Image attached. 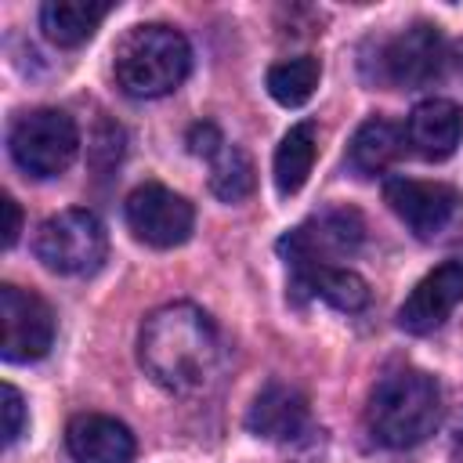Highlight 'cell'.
<instances>
[{
	"label": "cell",
	"mask_w": 463,
	"mask_h": 463,
	"mask_svg": "<svg viewBox=\"0 0 463 463\" xmlns=\"http://www.w3.org/2000/svg\"><path fill=\"white\" fill-rule=\"evenodd\" d=\"M0 206H4V217H7V224H4V246H14L18 242V232H22V210H18V203L11 195H4Z\"/></svg>",
	"instance_id": "cell-23"
},
{
	"label": "cell",
	"mask_w": 463,
	"mask_h": 463,
	"mask_svg": "<svg viewBox=\"0 0 463 463\" xmlns=\"http://www.w3.org/2000/svg\"><path fill=\"white\" fill-rule=\"evenodd\" d=\"M188 65H192L188 40L163 22L127 29L112 51L116 83L130 98H163L177 90L188 76Z\"/></svg>",
	"instance_id": "cell-3"
},
{
	"label": "cell",
	"mask_w": 463,
	"mask_h": 463,
	"mask_svg": "<svg viewBox=\"0 0 463 463\" xmlns=\"http://www.w3.org/2000/svg\"><path fill=\"white\" fill-rule=\"evenodd\" d=\"M188 148H192V156L213 159V156L224 148V137H221V130H217L213 123H195V127L188 130Z\"/></svg>",
	"instance_id": "cell-22"
},
{
	"label": "cell",
	"mask_w": 463,
	"mask_h": 463,
	"mask_svg": "<svg viewBox=\"0 0 463 463\" xmlns=\"http://www.w3.org/2000/svg\"><path fill=\"white\" fill-rule=\"evenodd\" d=\"M459 300H463V260H445L412 286V293L398 307V326L405 333H430L456 311Z\"/></svg>",
	"instance_id": "cell-11"
},
{
	"label": "cell",
	"mask_w": 463,
	"mask_h": 463,
	"mask_svg": "<svg viewBox=\"0 0 463 463\" xmlns=\"http://www.w3.org/2000/svg\"><path fill=\"white\" fill-rule=\"evenodd\" d=\"M109 11V0H47L40 7V29L58 47H80L94 36Z\"/></svg>",
	"instance_id": "cell-16"
},
{
	"label": "cell",
	"mask_w": 463,
	"mask_h": 463,
	"mask_svg": "<svg viewBox=\"0 0 463 463\" xmlns=\"http://www.w3.org/2000/svg\"><path fill=\"white\" fill-rule=\"evenodd\" d=\"M405 137L423 159H449L463 141V109L449 98H427L409 112Z\"/></svg>",
	"instance_id": "cell-14"
},
{
	"label": "cell",
	"mask_w": 463,
	"mask_h": 463,
	"mask_svg": "<svg viewBox=\"0 0 463 463\" xmlns=\"http://www.w3.org/2000/svg\"><path fill=\"white\" fill-rule=\"evenodd\" d=\"M293 271V286L307 289L311 297H322L329 307L336 311H362L369 304V286L362 275L326 264V260H304V264H289Z\"/></svg>",
	"instance_id": "cell-15"
},
{
	"label": "cell",
	"mask_w": 463,
	"mask_h": 463,
	"mask_svg": "<svg viewBox=\"0 0 463 463\" xmlns=\"http://www.w3.org/2000/svg\"><path fill=\"white\" fill-rule=\"evenodd\" d=\"M318 156V137H315V123H297L282 134L279 148H275V188L279 195H297L315 166Z\"/></svg>",
	"instance_id": "cell-18"
},
{
	"label": "cell",
	"mask_w": 463,
	"mask_h": 463,
	"mask_svg": "<svg viewBox=\"0 0 463 463\" xmlns=\"http://www.w3.org/2000/svg\"><path fill=\"white\" fill-rule=\"evenodd\" d=\"M318 76H322V69H318V58H311V54L275 61V65L268 69V94H271L279 105L297 109V105H304V101L315 94Z\"/></svg>",
	"instance_id": "cell-19"
},
{
	"label": "cell",
	"mask_w": 463,
	"mask_h": 463,
	"mask_svg": "<svg viewBox=\"0 0 463 463\" xmlns=\"http://www.w3.org/2000/svg\"><path fill=\"white\" fill-rule=\"evenodd\" d=\"M383 199L394 210V217L416 235V239H434L449 228V221L459 210V192L441 181H416V177H387L383 181Z\"/></svg>",
	"instance_id": "cell-9"
},
{
	"label": "cell",
	"mask_w": 463,
	"mask_h": 463,
	"mask_svg": "<svg viewBox=\"0 0 463 463\" xmlns=\"http://www.w3.org/2000/svg\"><path fill=\"white\" fill-rule=\"evenodd\" d=\"M7 148L22 174L43 181V177H58L76 159L80 130L76 119L61 109H33L11 123Z\"/></svg>",
	"instance_id": "cell-4"
},
{
	"label": "cell",
	"mask_w": 463,
	"mask_h": 463,
	"mask_svg": "<svg viewBox=\"0 0 463 463\" xmlns=\"http://www.w3.org/2000/svg\"><path fill=\"white\" fill-rule=\"evenodd\" d=\"M137 358L159 387L192 394L203 391L221 365V333L203 307L166 304L145 318Z\"/></svg>",
	"instance_id": "cell-1"
},
{
	"label": "cell",
	"mask_w": 463,
	"mask_h": 463,
	"mask_svg": "<svg viewBox=\"0 0 463 463\" xmlns=\"http://www.w3.org/2000/svg\"><path fill=\"white\" fill-rule=\"evenodd\" d=\"M362 235H365V224H362L358 210L333 206V210L315 213L300 228H293L279 242V253L286 257V264H304V260H326V264H333V257L354 253L362 246Z\"/></svg>",
	"instance_id": "cell-10"
},
{
	"label": "cell",
	"mask_w": 463,
	"mask_h": 463,
	"mask_svg": "<svg viewBox=\"0 0 463 463\" xmlns=\"http://www.w3.org/2000/svg\"><path fill=\"white\" fill-rule=\"evenodd\" d=\"M398 152H402V130L391 119L373 116L354 130V137L347 145V163L354 174L373 177V174H383L398 159Z\"/></svg>",
	"instance_id": "cell-17"
},
{
	"label": "cell",
	"mask_w": 463,
	"mask_h": 463,
	"mask_svg": "<svg viewBox=\"0 0 463 463\" xmlns=\"http://www.w3.org/2000/svg\"><path fill=\"white\" fill-rule=\"evenodd\" d=\"M22 427H25V402H22L18 387L4 383V441L14 445L18 434H22Z\"/></svg>",
	"instance_id": "cell-21"
},
{
	"label": "cell",
	"mask_w": 463,
	"mask_h": 463,
	"mask_svg": "<svg viewBox=\"0 0 463 463\" xmlns=\"http://www.w3.org/2000/svg\"><path fill=\"white\" fill-rule=\"evenodd\" d=\"M109 250L105 224L90 210H61L36 232V257L54 275H90Z\"/></svg>",
	"instance_id": "cell-5"
},
{
	"label": "cell",
	"mask_w": 463,
	"mask_h": 463,
	"mask_svg": "<svg viewBox=\"0 0 463 463\" xmlns=\"http://www.w3.org/2000/svg\"><path fill=\"white\" fill-rule=\"evenodd\" d=\"M307 420H311L307 398L293 383H282V380H268L246 412L250 434L264 441H297L307 430Z\"/></svg>",
	"instance_id": "cell-12"
},
{
	"label": "cell",
	"mask_w": 463,
	"mask_h": 463,
	"mask_svg": "<svg viewBox=\"0 0 463 463\" xmlns=\"http://www.w3.org/2000/svg\"><path fill=\"white\" fill-rule=\"evenodd\" d=\"M441 420V387L430 373L402 365L376 380L365 405V430L383 449H412Z\"/></svg>",
	"instance_id": "cell-2"
},
{
	"label": "cell",
	"mask_w": 463,
	"mask_h": 463,
	"mask_svg": "<svg viewBox=\"0 0 463 463\" xmlns=\"http://www.w3.org/2000/svg\"><path fill=\"white\" fill-rule=\"evenodd\" d=\"M445 58H449V51H445L441 29L430 22H412L376 43L373 80H380L387 87H405V90L427 87L430 80L441 76Z\"/></svg>",
	"instance_id": "cell-6"
},
{
	"label": "cell",
	"mask_w": 463,
	"mask_h": 463,
	"mask_svg": "<svg viewBox=\"0 0 463 463\" xmlns=\"http://www.w3.org/2000/svg\"><path fill=\"white\" fill-rule=\"evenodd\" d=\"M65 449L72 463H130L134 434L127 430V423L112 416L80 412L65 427Z\"/></svg>",
	"instance_id": "cell-13"
},
{
	"label": "cell",
	"mask_w": 463,
	"mask_h": 463,
	"mask_svg": "<svg viewBox=\"0 0 463 463\" xmlns=\"http://www.w3.org/2000/svg\"><path fill=\"white\" fill-rule=\"evenodd\" d=\"M253 159L239 148V145H228L210 159V192L224 203H239L253 192Z\"/></svg>",
	"instance_id": "cell-20"
},
{
	"label": "cell",
	"mask_w": 463,
	"mask_h": 463,
	"mask_svg": "<svg viewBox=\"0 0 463 463\" xmlns=\"http://www.w3.org/2000/svg\"><path fill=\"white\" fill-rule=\"evenodd\" d=\"M452 54H456V69H459V76H463V40L456 43V51H452Z\"/></svg>",
	"instance_id": "cell-24"
},
{
	"label": "cell",
	"mask_w": 463,
	"mask_h": 463,
	"mask_svg": "<svg viewBox=\"0 0 463 463\" xmlns=\"http://www.w3.org/2000/svg\"><path fill=\"white\" fill-rule=\"evenodd\" d=\"M0 322H4L0 354L7 362H36L54 344V311L33 289L11 282L0 286Z\"/></svg>",
	"instance_id": "cell-7"
},
{
	"label": "cell",
	"mask_w": 463,
	"mask_h": 463,
	"mask_svg": "<svg viewBox=\"0 0 463 463\" xmlns=\"http://www.w3.org/2000/svg\"><path fill=\"white\" fill-rule=\"evenodd\" d=\"M127 228L156 246V250H170V246H181L188 235H192V224H195V210L184 195L170 192L166 184H141L127 195Z\"/></svg>",
	"instance_id": "cell-8"
}]
</instances>
